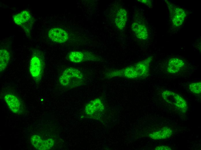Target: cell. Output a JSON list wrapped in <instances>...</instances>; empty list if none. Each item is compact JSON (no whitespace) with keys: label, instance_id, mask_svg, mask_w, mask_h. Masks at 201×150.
<instances>
[{"label":"cell","instance_id":"cell-1","mask_svg":"<svg viewBox=\"0 0 201 150\" xmlns=\"http://www.w3.org/2000/svg\"><path fill=\"white\" fill-rule=\"evenodd\" d=\"M153 58V56H150L134 65L121 69L110 70L107 73L106 76L108 78L120 77L136 79L146 77L149 74L150 65Z\"/></svg>","mask_w":201,"mask_h":150},{"label":"cell","instance_id":"cell-2","mask_svg":"<svg viewBox=\"0 0 201 150\" xmlns=\"http://www.w3.org/2000/svg\"><path fill=\"white\" fill-rule=\"evenodd\" d=\"M45 65L42 52L38 50H34L30 60L29 70L32 78L36 83H39L41 81Z\"/></svg>","mask_w":201,"mask_h":150},{"label":"cell","instance_id":"cell-3","mask_svg":"<svg viewBox=\"0 0 201 150\" xmlns=\"http://www.w3.org/2000/svg\"><path fill=\"white\" fill-rule=\"evenodd\" d=\"M83 73L78 69L72 67L64 70L59 77V81L63 86L74 87L83 84L84 80Z\"/></svg>","mask_w":201,"mask_h":150},{"label":"cell","instance_id":"cell-4","mask_svg":"<svg viewBox=\"0 0 201 150\" xmlns=\"http://www.w3.org/2000/svg\"><path fill=\"white\" fill-rule=\"evenodd\" d=\"M14 23L22 28L27 36L29 37L34 22L33 17L28 10H24L14 15Z\"/></svg>","mask_w":201,"mask_h":150},{"label":"cell","instance_id":"cell-5","mask_svg":"<svg viewBox=\"0 0 201 150\" xmlns=\"http://www.w3.org/2000/svg\"><path fill=\"white\" fill-rule=\"evenodd\" d=\"M4 99L12 112L19 115L24 113L25 109L24 105L17 95L12 92L7 93L4 94Z\"/></svg>","mask_w":201,"mask_h":150},{"label":"cell","instance_id":"cell-6","mask_svg":"<svg viewBox=\"0 0 201 150\" xmlns=\"http://www.w3.org/2000/svg\"><path fill=\"white\" fill-rule=\"evenodd\" d=\"M169 11L170 20L173 26L180 27L184 22L186 16L185 10L165 1Z\"/></svg>","mask_w":201,"mask_h":150},{"label":"cell","instance_id":"cell-7","mask_svg":"<svg viewBox=\"0 0 201 150\" xmlns=\"http://www.w3.org/2000/svg\"><path fill=\"white\" fill-rule=\"evenodd\" d=\"M163 99L167 102L178 108L181 111H185L187 108L186 101L182 97L174 92L165 90L162 93Z\"/></svg>","mask_w":201,"mask_h":150},{"label":"cell","instance_id":"cell-8","mask_svg":"<svg viewBox=\"0 0 201 150\" xmlns=\"http://www.w3.org/2000/svg\"><path fill=\"white\" fill-rule=\"evenodd\" d=\"M69 60L75 63H79L84 61H98L100 59L98 56L88 52L73 51L68 55Z\"/></svg>","mask_w":201,"mask_h":150},{"label":"cell","instance_id":"cell-9","mask_svg":"<svg viewBox=\"0 0 201 150\" xmlns=\"http://www.w3.org/2000/svg\"><path fill=\"white\" fill-rule=\"evenodd\" d=\"M48 36L52 41L58 43L66 42L69 38L68 33L65 30L59 27L51 29L48 32Z\"/></svg>","mask_w":201,"mask_h":150},{"label":"cell","instance_id":"cell-10","mask_svg":"<svg viewBox=\"0 0 201 150\" xmlns=\"http://www.w3.org/2000/svg\"><path fill=\"white\" fill-rule=\"evenodd\" d=\"M30 140L33 146L38 150L50 149L54 144V141L52 139H43L36 134L32 135L30 138Z\"/></svg>","mask_w":201,"mask_h":150},{"label":"cell","instance_id":"cell-11","mask_svg":"<svg viewBox=\"0 0 201 150\" xmlns=\"http://www.w3.org/2000/svg\"><path fill=\"white\" fill-rule=\"evenodd\" d=\"M103 104L101 100L98 98L91 101L86 106L85 112L88 116L96 117L103 112Z\"/></svg>","mask_w":201,"mask_h":150},{"label":"cell","instance_id":"cell-12","mask_svg":"<svg viewBox=\"0 0 201 150\" xmlns=\"http://www.w3.org/2000/svg\"><path fill=\"white\" fill-rule=\"evenodd\" d=\"M131 28L136 37L142 40H146L148 37V31L146 27L143 24L135 22L131 25Z\"/></svg>","mask_w":201,"mask_h":150},{"label":"cell","instance_id":"cell-13","mask_svg":"<svg viewBox=\"0 0 201 150\" xmlns=\"http://www.w3.org/2000/svg\"><path fill=\"white\" fill-rule=\"evenodd\" d=\"M184 65L183 61L179 58H172L168 61L167 70L170 73L175 74L179 72Z\"/></svg>","mask_w":201,"mask_h":150},{"label":"cell","instance_id":"cell-14","mask_svg":"<svg viewBox=\"0 0 201 150\" xmlns=\"http://www.w3.org/2000/svg\"><path fill=\"white\" fill-rule=\"evenodd\" d=\"M127 19V12L124 8H121L118 11L116 16L115 22L117 28L120 30L126 26Z\"/></svg>","mask_w":201,"mask_h":150},{"label":"cell","instance_id":"cell-15","mask_svg":"<svg viewBox=\"0 0 201 150\" xmlns=\"http://www.w3.org/2000/svg\"><path fill=\"white\" fill-rule=\"evenodd\" d=\"M10 59V54L9 50L2 48L0 50V71L2 72L7 67Z\"/></svg>","mask_w":201,"mask_h":150},{"label":"cell","instance_id":"cell-16","mask_svg":"<svg viewBox=\"0 0 201 150\" xmlns=\"http://www.w3.org/2000/svg\"><path fill=\"white\" fill-rule=\"evenodd\" d=\"M172 134V130L169 128H164L161 130L150 134L149 136L154 140L163 139L170 137Z\"/></svg>","mask_w":201,"mask_h":150},{"label":"cell","instance_id":"cell-17","mask_svg":"<svg viewBox=\"0 0 201 150\" xmlns=\"http://www.w3.org/2000/svg\"><path fill=\"white\" fill-rule=\"evenodd\" d=\"M190 91L196 94H199L201 92V82L200 81L190 83L189 86Z\"/></svg>","mask_w":201,"mask_h":150},{"label":"cell","instance_id":"cell-18","mask_svg":"<svg viewBox=\"0 0 201 150\" xmlns=\"http://www.w3.org/2000/svg\"><path fill=\"white\" fill-rule=\"evenodd\" d=\"M156 150H170L171 148L168 147L164 146H159L155 148Z\"/></svg>","mask_w":201,"mask_h":150},{"label":"cell","instance_id":"cell-19","mask_svg":"<svg viewBox=\"0 0 201 150\" xmlns=\"http://www.w3.org/2000/svg\"><path fill=\"white\" fill-rule=\"evenodd\" d=\"M141 2L149 6L152 4V1L150 0H138Z\"/></svg>","mask_w":201,"mask_h":150}]
</instances>
